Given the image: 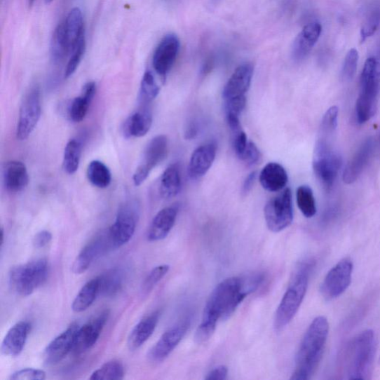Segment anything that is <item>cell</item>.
<instances>
[{"mask_svg": "<svg viewBox=\"0 0 380 380\" xmlns=\"http://www.w3.org/2000/svg\"><path fill=\"white\" fill-rule=\"evenodd\" d=\"M379 362H380V358H379Z\"/></svg>", "mask_w": 380, "mask_h": 380, "instance_id": "obj_57", "label": "cell"}, {"mask_svg": "<svg viewBox=\"0 0 380 380\" xmlns=\"http://www.w3.org/2000/svg\"><path fill=\"white\" fill-rule=\"evenodd\" d=\"M124 367L118 360H111L95 371L91 380H121L124 378Z\"/></svg>", "mask_w": 380, "mask_h": 380, "instance_id": "obj_37", "label": "cell"}, {"mask_svg": "<svg viewBox=\"0 0 380 380\" xmlns=\"http://www.w3.org/2000/svg\"><path fill=\"white\" fill-rule=\"evenodd\" d=\"M227 374V367L225 365H219L211 370L205 379L208 380H224L226 379Z\"/></svg>", "mask_w": 380, "mask_h": 380, "instance_id": "obj_49", "label": "cell"}, {"mask_svg": "<svg viewBox=\"0 0 380 380\" xmlns=\"http://www.w3.org/2000/svg\"><path fill=\"white\" fill-rule=\"evenodd\" d=\"M97 296H99L98 276L88 282L81 288L72 302V311L76 313L85 311L91 307Z\"/></svg>", "mask_w": 380, "mask_h": 380, "instance_id": "obj_32", "label": "cell"}, {"mask_svg": "<svg viewBox=\"0 0 380 380\" xmlns=\"http://www.w3.org/2000/svg\"><path fill=\"white\" fill-rule=\"evenodd\" d=\"M82 147L79 142L71 140L68 142L63 156V168L72 175L77 172L80 167Z\"/></svg>", "mask_w": 380, "mask_h": 380, "instance_id": "obj_35", "label": "cell"}, {"mask_svg": "<svg viewBox=\"0 0 380 380\" xmlns=\"http://www.w3.org/2000/svg\"><path fill=\"white\" fill-rule=\"evenodd\" d=\"M373 149L372 139H367L347 164L344 174V181L346 184H351L358 179L372 157Z\"/></svg>", "mask_w": 380, "mask_h": 380, "instance_id": "obj_23", "label": "cell"}, {"mask_svg": "<svg viewBox=\"0 0 380 380\" xmlns=\"http://www.w3.org/2000/svg\"><path fill=\"white\" fill-rule=\"evenodd\" d=\"M54 1V0H45V3L46 5H49L52 4Z\"/></svg>", "mask_w": 380, "mask_h": 380, "instance_id": "obj_54", "label": "cell"}, {"mask_svg": "<svg viewBox=\"0 0 380 380\" xmlns=\"http://www.w3.org/2000/svg\"><path fill=\"white\" fill-rule=\"evenodd\" d=\"M99 295L112 297L121 290L125 280L123 271L119 269H111L98 276Z\"/></svg>", "mask_w": 380, "mask_h": 380, "instance_id": "obj_31", "label": "cell"}, {"mask_svg": "<svg viewBox=\"0 0 380 380\" xmlns=\"http://www.w3.org/2000/svg\"><path fill=\"white\" fill-rule=\"evenodd\" d=\"M380 88V60L369 57L365 62L360 78V92L356 104V118L365 123L375 115Z\"/></svg>", "mask_w": 380, "mask_h": 380, "instance_id": "obj_5", "label": "cell"}, {"mask_svg": "<svg viewBox=\"0 0 380 380\" xmlns=\"http://www.w3.org/2000/svg\"><path fill=\"white\" fill-rule=\"evenodd\" d=\"M160 93L154 75L150 71L144 73L141 83L140 97L144 103L148 104L154 100Z\"/></svg>", "mask_w": 380, "mask_h": 380, "instance_id": "obj_38", "label": "cell"}, {"mask_svg": "<svg viewBox=\"0 0 380 380\" xmlns=\"http://www.w3.org/2000/svg\"><path fill=\"white\" fill-rule=\"evenodd\" d=\"M247 144V136L243 130L233 133L234 151L239 159L242 158L245 154Z\"/></svg>", "mask_w": 380, "mask_h": 380, "instance_id": "obj_47", "label": "cell"}, {"mask_svg": "<svg viewBox=\"0 0 380 380\" xmlns=\"http://www.w3.org/2000/svg\"><path fill=\"white\" fill-rule=\"evenodd\" d=\"M169 271L170 266L168 264L159 265L151 270L143 283V292L145 294L151 292L162 278L168 274Z\"/></svg>", "mask_w": 380, "mask_h": 380, "instance_id": "obj_40", "label": "cell"}, {"mask_svg": "<svg viewBox=\"0 0 380 380\" xmlns=\"http://www.w3.org/2000/svg\"><path fill=\"white\" fill-rule=\"evenodd\" d=\"M35 0H29V6H32Z\"/></svg>", "mask_w": 380, "mask_h": 380, "instance_id": "obj_55", "label": "cell"}, {"mask_svg": "<svg viewBox=\"0 0 380 380\" xmlns=\"http://www.w3.org/2000/svg\"><path fill=\"white\" fill-rule=\"evenodd\" d=\"M261 158V154L257 146L252 142H248L245 154L240 159L244 161L247 165H255Z\"/></svg>", "mask_w": 380, "mask_h": 380, "instance_id": "obj_46", "label": "cell"}, {"mask_svg": "<svg viewBox=\"0 0 380 380\" xmlns=\"http://www.w3.org/2000/svg\"><path fill=\"white\" fill-rule=\"evenodd\" d=\"M63 27H65V34L72 52L75 46L85 36L83 14L79 8L71 10L66 20L63 22Z\"/></svg>", "mask_w": 380, "mask_h": 380, "instance_id": "obj_30", "label": "cell"}, {"mask_svg": "<svg viewBox=\"0 0 380 380\" xmlns=\"http://www.w3.org/2000/svg\"><path fill=\"white\" fill-rule=\"evenodd\" d=\"M46 378L44 371L35 369H25L13 373L10 380H43Z\"/></svg>", "mask_w": 380, "mask_h": 380, "instance_id": "obj_44", "label": "cell"}, {"mask_svg": "<svg viewBox=\"0 0 380 380\" xmlns=\"http://www.w3.org/2000/svg\"><path fill=\"white\" fill-rule=\"evenodd\" d=\"M264 213L266 224L273 233H280L292 224L294 208L290 189H285L280 194L270 199L264 207Z\"/></svg>", "mask_w": 380, "mask_h": 380, "instance_id": "obj_9", "label": "cell"}, {"mask_svg": "<svg viewBox=\"0 0 380 380\" xmlns=\"http://www.w3.org/2000/svg\"><path fill=\"white\" fill-rule=\"evenodd\" d=\"M88 180L100 189L107 188L111 182V174L105 163L97 160L93 161L87 168Z\"/></svg>", "mask_w": 380, "mask_h": 380, "instance_id": "obj_33", "label": "cell"}, {"mask_svg": "<svg viewBox=\"0 0 380 380\" xmlns=\"http://www.w3.org/2000/svg\"><path fill=\"white\" fill-rule=\"evenodd\" d=\"M322 25L313 22L306 25L297 36L292 47V56L297 61L305 59L320 39Z\"/></svg>", "mask_w": 380, "mask_h": 380, "instance_id": "obj_20", "label": "cell"}, {"mask_svg": "<svg viewBox=\"0 0 380 380\" xmlns=\"http://www.w3.org/2000/svg\"><path fill=\"white\" fill-rule=\"evenodd\" d=\"M225 102L226 114H234L240 116L246 107L247 99L246 96H243L225 100Z\"/></svg>", "mask_w": 380, "mask_h": 380, "instance_id": "obj_45", "label": "cell"}, {"mask_svg": "<svg viewBox=\"0 0 380 380\" xmlns=\"http://www.w3.org/2000/svg\"><path fill=\"white\" fill-rule=\"evenodd\" d=\"M153 124V116L149 111H137L124 122L123 133L126 138L145 136Z\"/></svg>", "mask_w": 380, "mask_h": 380, "instance_id": "obj_28", "label": "cell"}, {"mask_svg": "<svg viewBox=\"0 0 380 380\" xmlns=\"http://www.w3.org/2000/svg\"><path fill=\"white\" fill-rule=\"evenodd\" d=\"M217 145L213 143L197 148L190 158L188 172L192 179H198L205 175L217 156Z\"/></svg>", "mask_w": 380, "mask_h": 380, "instance_id": "obj_19", "label": "cell"}, {"mask_svg": "<svg viewBox=\"0 0 380 380\" xmlns=\"http://www.w3.org/2000/svg\"><path fill=\"white\" fill-rule=\"evenodd\" d=\"M178 212L179 209L176 207H169L159 211L149 226L148 240L158 242L165 238L175 225Z\"/></svg>", "mask_w": 380, "mask_h": 380, "instance_id": "obj_22", "label": "cell"}, {"mask_svg": "<svg viewBox=\"0 0 380 380\" xmlns=\"http://www.w3.org/2000/svg\"><path fill=\"white\" fill-rule=\"evenodd\" d=\"M109 311H104L97 318L79 327L74 341L73 351L81 353L93 348L97 343L107 322Z\"/></svg>", "mask_w": 380, "mask_h": 380, "instance_id": "obj_17", "label": "cell"}, {"mask_svg": "<svg viewBox=\"0 0 380 380\" xmlns=\"http://www.w3.org/2000/svg\"><path fill=\"white\" fill-rule=\"evenodd\" d=\"M109 249H112L108 234L95 238L76 258L72 265L74 274H82L90 269L91 264Z\"/></svg>", "mask_w": 380, "mask_h": 380, "instance_id": "obj_16", "label": "cell"}, {"mask_svg": "<svg viewBox=\"0 0 380 380\" xmlns=\"http://www.w3.org/2000/svg\"><path fill=\"white\" fill-rule=\"evenodd\" d=\"M79 326L72 324L48 345L44 350L43 358L48 365H56L65 359L73 351L76 335Z\"/></svg>", "mask_w": 380, "mask_h": 380, "instance_id": "obj_15", "label": "cell"}, {"mask_svg": "<svg viewBox=\"0 0 380 380\" xmlns=\"http://www.w3.org/2000/svg\"><path fill=\"white\" fill-rule=\"evenodd\" d=\"M31 332V325L27 322H19L11 327L5 337L1 346L4 355L17 357L22 353Z\"/></svg>", "mask_w": 380, "mask_h": 380, "instance_id": "obj_21", "label": "cell"}, {"mask_svg": "<svg viewBox=\"0 0 380 380\" xmlns=\"http://www.w3.org/2000/svg\"><path fill=\"white\" fill-rule=\"evenodd\" d=\"M1 246L4 245V231L2 228V230H1Z\"/></svg>", "mask_w": 380, "mask_h": 380, "instance_id": "obj_53", "label": "cell"}, {"mask_svg": "<svg viewBox=\"0 0 380 380\" xmlns=\"http://www.w3.org/2000/svg\"><path fill=\"white\" fill-rule=\"evenodd\" d=\"M313 267L311 262L301 263L295 271L278 306L274 318L276 332H280L293 320L308 287L309 277Z\"/></svg>", "mask_w": 380, "mask_h": 380, "instance_id": "obj_3", "label": "cell"}, {"mask_svg": "<svg viewBox=\"0 0 380 380\" xmlns=\"http://www.w3.org/2000/svg\"><path fill=\"white\" fill-rule=\"evenodd\" d=\"M329 334V323L325 316L313 320L304 336L296 358L293 380H308L320 362Z\"/></svg>", "mask_w": 380, "mask_h": 380, "instance_id": "obj_2", "label": "cell"}, {"mask_svg": "<svg viewBox=\"0 0 380 380\" xmlns=\"http://www.w3.org/2000/svg\"><path fill=\"white\" fill-rule=\"evenodd\" d=\"M253 71L255 69L250 63L240 65L224 88V99L227 100L245 96L252 82Z\"/></svg>", "mask_w": 380, "mask_h": 380, "instance_id": "obj_18", "label": "cell"}, {"mask_svg": "<svg viewBox=\"0 0 380 380\" xmlns=\"http://www.w3.org/2000/svg\"><path fill=\"white\" fill-rule=\"evenodd\" d=\"M41 99L39 88L34 87L24 97L17 128V137L25 141L36 128L41 117Z\"/></svg>", "mask_w": 380, "mask_h": 380, "instance_id": "obj_10", "label": "cell"}, {"mask_svg": "<svg viewBox=\"0 0 380 380\" xmlns=\"http://www.w3.org/2000/svg\"><path fill=\"white\" fill-rule=\"evenodd\" d=\"M48 264L44 259L15 266L9 272V285L21 297H29L43 285L48 277Z\"/></svg>", "mask_w": 380, "mask_h": 380, "instance_id": "obj_6", "label": "cell"}, {"mask_svg": "<svg viewBox=\"0 0 380 380\" xmlns=\"http://www.w3.org/2000/svg\"><path fill=\"white\" fill-rule=\"evenodd\" d=\"M358 50L355 48L349 50L344 60L343 71H341V76L344 81H349L353 79L358 69Z\"/></svg>", "mask_w": 380, "mask_h": 380, "instance_id": "obj_42", "label": "cell"}, {"mask_svg": "<svg viewBox=\"0 0 380 380\" xmlns=\"http://www.w3.org/2000/svg\"><path fill=\"white\" fill-rule=\"evenodd\" d=\"M53 240V234L48 231L37 233L33 238V245L36 249L43 248Z\"/></svg>", "mask_w": 380, "mask_h": 380, "instance_id": "obj_48", "label": "cell"}, {"mask_svg": "<svg viewBox=\"0 0 380 380\" xmlns=\"http://www.w3.org/2000/svg\"><path fill=\"white\" fill-rule=\"evenodd\" d=\"M262 187L271 193L280 192L288 182V175L280 163L271 162L267 164L259 175Z\"/></svg>", "mask_w": 380, "mask_h": 380, "instance_id": "obj_25", "label": "cell"}, {"mask_svg": "<svg viewBox=\"0 0 380 380\" xmlns=\"http://www.w3.org/2000/svg\"><path fill=\"white\" fill-rule=\"evenodd\" d=\"M86 52V39L85 36L82 38L79 44L75 46L71 53V57L65 71V78L69 79L72 76L76 70L78 69L80 63Z\"/></svg>", "mask_w": 380, "mask_h": 380, "instance_id": "obj_41", "label": "cell"}, {"mask_svg": "<svg viewBox=\"0 0 380 380\" xmlns=\"http://www.w3.org/2000/svg\"><path fill=\"white\" fill-rule=\"evenodd\" d=\"M179 48V39L173 34L164 36L157 46L153 57V65L156 72L163 79L166 78L173 67Z\"/></svg>", "mask_w": 380, "mask_h": 380, "instance_id": "obj_14", "label": "cell"}, {"mask_svg": "<svg viewBox=\"0 0 380 380\" xmlns=\"http://www.w3.org/2000/svg\"><path fill=\"white\" fill-rule=\"evenodd\" d=\"M380 22V15L379 11H375L373 14L367 20L364 24L360 35L361 43H363L369 37L372 36L376 32Z\"/></svg>", "mask_w": 380, "mask_h": 380, "instance_id": "obj_43", "label": "cell"}, {"mask_svg": "<svg viewBox=\"0 0 380 380\" xmlns=\"http://www.w3.org/2000/svg\"><path fill=\"white\" fill-rule=\"evenodd\" d=\"M97 86L95 82L86 83L81 96L75 97L69 108V117L75 123H80L86 118L88 109L96 94Z\"/></svg>", "mask_w": 380, "mask_h": 380, "instance_id": "obj_27", "label": "cell"}, {"mask_svg": "<svg viewBox=\"0 0 380 380\" xmlns=\"http://www.w3.org/2000/svg\"><path fill=\"white\" fill-rule=\"evenodd\" d=\"M197 133H198V130H197L196 126L194 124L190 125L189 128H188L186 133V138L188 139L194 138L195 135H197Z\"/></svg>", "mask_w": 380, "mask_h": 380, "instance_id": "obj_52", "label": "cell"}, {"mask_svg": "<svg viewBox=\"0 0 380 380\" xmlns=\"http://www.w3.org/2000/svg\"><path fill=\"white\" fill-rule=\"evenodd\" d=\"M264 274L253 273L242 277L226 278L212 290L203 313L195 339L205 343L214 334L218 322L225 320L235 312L240 304L255 292L264 281Z\"/></svg>", "mask_w": 380, "mask_h": 380, "instance_id": "obj_1", "label": "cell"}, {"mask_svg": "<svg viewBox=\"0 0 380 380\" xmlns=\"http://www.w3.org/2000/svg\"><path fill=\"white\" fill-rule=\"evenodd\" d=\"M339 109L337 107L329 109L323 118L320 136L333 137L338 125Z\"/></svg>", "mask_w": 380, "mask_h": 380, "instance_id": "obj_39", "label": "cell"}, {"mask_svg": "<svg viewBox=\"0 0 380 380\" xmlns=\"http://www.w3.org/2000/svg\"><path fill=\"white\" fill-rule=\"evenodd\" d=\"M189 326V322L185 321L170 328L149 351V360L155 363L165 360L181 343L186 334Z\"/></svg>", "mask_w": 380, "mask_h": 380, "instance_id": "obj_13", "label": "cell"}, {"mask_svg": "<svg viewBox=\"0 0 380 380\" xmlns=\"http://www.w3.org/2000/svg\"><path fill=\"white\" fill-rule=\"evenodd\" d=\"M140 213V205L135 200L126 201L121 205L115 222L107 232L112 249L119 248L130 242L135 234Z\"/></svg>", "mask_w": 380, "mask_h": 380, "instance_id": "obj_7", "label": "cell"}, {"mask_svg": "<svg viewBox=\"0 0 380 380\" xmlns=\"http://www.w3.org/2000/svg\"><path fill=\"white\" fill-rule=\"evenodd\" d=\"M257 177V172H252L246 178L243 186V194L247 195L250 192L252 186H255L256 179Z\"/></svg>", "mask_w": 380, "mask_h": 380, "instance_id": "obj_51", "label": "cell"}, {"mask_svg": "<svg viewBox=\"0 0 380 380\" xmlns=\"http://www.w3.org/2000/svg\"><path fill=\"white\" fill-rule=\"evenodd\" d=\"M226 116L227 124L229 125L233 134L242 130V128H240L239 116L234 115V114H226Z\"/></svg>", "mask_w": 380, "mask_h": 380, "instance_id": "obj_50", "label": "cell"}, {"mask_svg": "<svg viewBox=\"0 0 380 380\" xmlns=\"http://www.w3.org/2000/svg\"><path fill=\"white\" fill-rule=\"evenodd\" d=\"M169 144L166 135H160L151 139L147 146L142 162L133 175L136 186H141L148 178L150 172L158 165L168 154Z\"/></svg>", "mask_w": 380, "mask_h": 380, "instance_id": "obj_11", "label": "cell"}, {"mask_svg": "<svg viewBox=\"0 0 380 380\" xmlns=\"http://www.w3.org/2000/svg\"><path fill=\"white\" fill-rule=\"evenodd\" d=\"M215 2H219V0H214Z\"/></svg>", "mask_w": 380, "mask_h": 380, "instance_id": "obj_56", "label": "cell"}, {"mask_svg": "<svg viewBox=\"0 0 380 380\" xmlns=\"http://www.w3.org/2000/svg\"><path fill=\"white\" fill-rule=\"evenodd\" d=\"M353 269L352 262L345 259L329 271L321 285L323 297L332 300L343 295L351 283Z\"/></svg>", "mask_w": 380, "mask_h": 380, "instance_id": "obj_12", "label": "cell"}, {"mask_svg": "<svg viewBox=\"0 0 380 380\" xmlns=\"http://www.w3.org/2000/svg\"><path fill=\"white\" fill-rule=\"evenodd\" d=\"M71 53V47L62 22L55 29L50 43V56L55 62H59L65 60Z\"/></svg>", "mask_w": 380, "mask_h": 380, "instance_id": "obj_34", "label": "cell"}, {"mask_svg": "<svg viewBox=\"0 0 380 380\" xmlns=\"http://www.w3.org/2000/svg\"><path fill=\"white\" fill-rule=\"evenodd\" d=\"M341 163V156L334 149L332 141L319 137L315 147L313 167L315 175L327 189L333 186Z\"/></svg>", "mask_w": 380, "mask_h": 380, "instance_id": "obj_8", "label": "cell"}, {"mask_svg": "<svg viewBox=\"0 0 380 380\" xmlns=\"http://www.w3.org/2000/svg\"><path fill=\"white\" fill-rule=\"evenodd\" d=\"M297 201L299 209L304 217L310 219L316 213L315 201L313 190L309 186H300L297 191Z\"/></svg>", "mask_w": 380, "mask_h": 380, "instance_id": "obj_36", "label": "cell"}, {"mask_svg": "<svg viewBox=\"0 0 380 380\" xmlns=\"http://www.w3.org/2000/svg\"><path fill=\"white\" fill-rule=\"evenodd\" d=\"M182 177L178 163L172 164L161 177L159 193L164 199H171L180 193Z\"/></svg>", "mask_w": 380, "mask_h": 380, "instance_id": "obj_29", "label": "cell"}, {"mask_svg": "<svg viewBox=\"0 0 380 380\" xmlns=\"http://www.w3.org/2000/svg\"><path fill=\"white\" fill-rule=\"evenodd\" d=\"M4 177L6 188L11 194L22 192L29 183L27 168L19 161H11L6 164Z\"/></svg>", "mask_w": 380, "mask_h": 380, "instance_id": "obj_24", "label": "cell"}, {"mask_svg": "<svg viewBox=\"0 0 380 380\" xmlns=\"http://www.w3.org/2000/svg\"><path fill=\"white\" fill-rule=\"evenodd\" d=\"M160 318L159 312H155L139 322L133 329L128 337V345L130 351L140 348L154 333Z\"/></svg>", "mask_w": 380, "mask_h": 380, "instance_id": "obj_26", "label": "cell"}, {"mask_svg": "<svg viewBox=\"0 0 380 380\" xmlns=\"http://www.w3.org/2000/svg\"><path fill=\"white\" fill-rule=\"evenodd\" d=\"M376 339L372 330L361 332L351 341L346 353L348 379H368L372 374Z\"/></svg>", "mask_w": 380, "mask_h": 380, "instance_id": "obj_4", "label": "cell"}]
</instances>
